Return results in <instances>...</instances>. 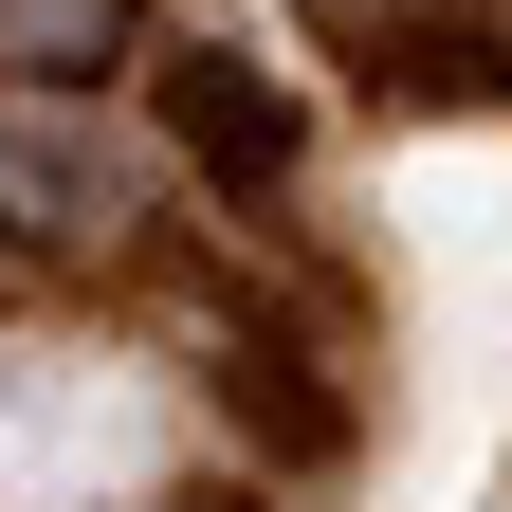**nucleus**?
I'll use <instances>...</instances> for the list:
<instances>
[{
    "instance_id": "1",
    "label": "nucleus",
    "mask_w": 512,
    "mask_h": 512,
    "mask_svg": "<svg viewBox=\"0 0 512 512\" xmlns=\"http://www.w3.org/2000/svg\"><path fill=\"white\" fill-rule=\"evenodd\" d=\"M165 147L202 165V183H256V202H275V183L311 165V110L256 74V55H220V37H202V55H165Z\"/></svg>"
},
{
    "instance_id": "2",
    "label": "nucleus",
    "mask_w": 512,
    "mask_h": 512,
    "mask_svg": "<svg viewBox=\"0 0 512 512\" xmlns=\"http://www.w3.org/2000/svg\"><path fill=\"white\" fill-rule=\"evenodd\" d=\"M348 55H366V92L384 110H512V37L494 19H348Z\"/></svg>"
},
{
    "instance_id": "3",
    "label": "nucleus",
    "mask_w": 512,
    "mask_h": 512,
    "mask_svg": "<svg viewBox=\"0 0 512 512\" xmlns=\"http://www.w3.org/2000/svg\"><path fill=\"white\" fill-rule=\"evenodd\" d=\"M202 384H220V421H238L275 476H330V458H348V403H330V384H311L293 348H220Z\"/></svg>"
},
{
    "instance_id": "4",
    "label": "nucleus",
    "mask_w": 512,
    "mask_h": 512,
    "mask_svg": "<svg viewBox=\"0 0 512 512\" xmlns=\"http://www.w3.org/2000/svg\"><path fill=\"white\" fill-rule=\"evenodd\" d=\"M0 202H19V220H55V238H110L128 165L92 147V128H0Z\"/></svg>"
},
{
    "instance_id": "5",
    "label": "nucleus",
    "mask_w": 512,
    "mask_h": 512,
    "mask_svg": "<svg viewBox=\"0 0 512 512\" xmlns=\"http://www.w3.org/2000/svg\"><path fill=\"white\" fill-rule=\"evenodd\" d=\"M92 55H128V0H0V92H55Z\"/></svg>"
},
{
    "instance_id": "6",
    "label": "nucleus",
    "mask_w": 512,
    "mask_h": 512,
    "mask_svg": "<svg viewBox=\"0 0 512 512\" xmlns=\"http://www.w3.org/2000/svg\"><path fill=\"white\" fill-rule=\"evenodd\" d=\"M165 512H275V494H256V476H183Z\"/></svg>"
}]
</instances>
